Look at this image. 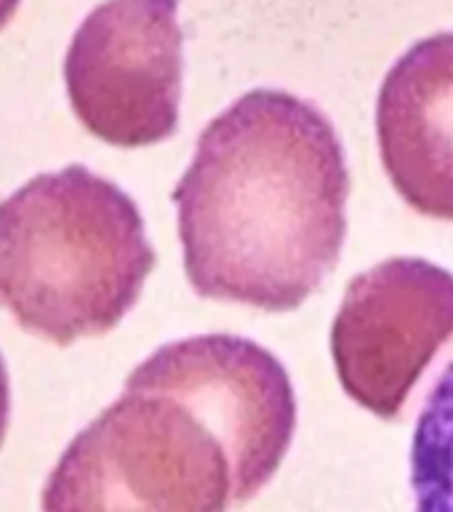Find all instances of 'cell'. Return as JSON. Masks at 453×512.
Segmentation results:
<instances>
[{
	"label": "cell",
	"mask_w": 453,
	"mask_h": 512,
	"mask_svg": "<svg viewBox=\"0 0 453 512\" xmlns=\"http://www.w3.org/2000/svg\"><path fill=\"white\" fill-rule=\"evenodd\" d=\"M350 174L331 120L307 99L256 88L200 134L174 190L195 294L291 312L334 272Z\"/></svg>",
	"instance_id": "6da1fadb"
},
{
	"label": "cell",
	"mask_w": 453,
	"mask_h": 512,
	"mask_svg": "<svg viewBox=\"0 0 453 512\" xmlns=\"http://www.w3.org/2000/svg\"><path fill=\"white\" fill-rule=\"evenodd\" d=\"M152 267L136 203L86 166L40 174L0 200V307L48 342L112 331Z\"/></svg>",
	"instance_id": "7a4b0ae2"
},
{
	"label": "cell",
	"mask_w": 453,
	"mask_h": 512,
	"mask_svg": "<svg viewBox=\"0 0 453 512\" xmlns=\"http://www.w3.org/2000/svg\"><path fill=\"white\" fill-rule=\"evenodd\" d=\"M224 440L171 392L126 390L72 438L43 488V512H227Z\"/></svg>",
	"instance_id": "3957f363"
},
{
	"label": "cell",
	"mask_w": 453,
	"mask_h": 512,
	"mask_svg": "<svg viewBox=\"0 0 453 512\" xmlns=\"http://www.w3.org/2000/svg\"><path fill=\"white\" fill-rule=\"evenodd\" d=\"M179 0H104L75 32L64 83L83 128L115 147L174 134L182 102Z\"/></svg>",
	"instance_id": "277c9868"
},
{
	"label": "cell",
	"mask_w": 453,
	"mask_h": 512,
	"mask_svg": "<svg viewBox=\"0 0 453 512\" xmlns=\"http://www.w3.org/2000/svg\"><path fill=\"white\" fill-rule=\"evenodd\" d=\"M126 382L184 400L224 440L235 504L254 499L280 470L296 430V395L270 350L232 334H206L152 352Z\"/></svg>",
	"instance_id": "5b68a950"
},
{
	"label": "cell",
	"mask_w": 453,
	"mask_h": 512,
	"mask_svg": "<svg viewBox=\"0 0 453 512\" xmlns=\"http://www.w3.org/2000/svg\"><path fill=\"white\" fill-rule=\"evenodd\" d=\"M451 339V272L427 259L395 256L350 283L331 326V355L358 406L398 419L414 384Z\"/></svg>",
	"instance_id": "8992f818"
},
{
	"label": "cell",
	"mask_w": 453,
	"mask_h": 512,
	"mask_svg": "<svg viewBox=\"0 0 453 512\" xmlns=\"http://www.w3.org/2000/svg\"><path fill=\"white\" fill-rule=\"evenodd\" d=\"M384 171L416 214L453 222V32L392 64L376 102Z\"/></svg>",
	"instance_id": "52a82bcc"
},
{
	"label": "cell",
	"mask_w": 453,
	"mask_h": 512,
	"mask_svg": "<svg viewBox=\"0 0 453 512\" xmlns=\"http://www.w3.org/2000/svg\"><path fill=\"white\" fill-rule=\"evenodd\" d=\"M416 512H453V363L430 390L411 440Z\"/></svg>",
	"instance_id": "ba28073f"
},
{
	"label": "cell",
	"mask_w": 453,
	"mask_h": 512,
	"mask_svg": "<svg viewBox=\"0 0 453 512\" xmlns=\"http://www.w3.org/2000/svg\"><path fill=\"white\" fill-rule=\"evenodd\" d=\"M8 411H11V392H8L6 363H3V358H0V446H3V440H6Z\"/></svg>",
	"instance_id": "9c48e42d"
},
{
	"label": "cell",
	"mask_w": 453,
	"mask_h": 512,
	"mask_svg": "<svg viewBox=\"0 0 453 512\" xmlns=\"http://www.w3.org/2000/svg\"><path fill=\"white\" fill-rule=\"evenodd\" d=\"M16 8H19V0H0V30L11 22V16L16 14Z\"/></svg>",
	"instance_id": "30bf717a"
}]
</instances>
